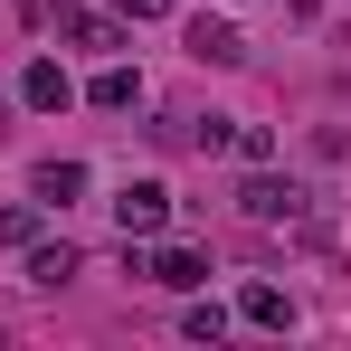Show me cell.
Masks as SVG:
<instances>
[{"mask_svg":"<svg viewBox=\"0 0 351 351\" xmlns=\"http://www.w3.org/2000/svg\"><path fill=\"white\" fill-rule=\"evenodd\" d=\"M190 58H209V66H237V58H247V38H237L228 19H190Z\"/></svg>","mask_w":351,"mask_h":351,"instance_id":"cell-9","label":"cell"},{"mask_svg":"<svg viewBox=\"0 0 351 351\" xmlns=\"http://www.w3.org/2000/svg\"><path fill=\"white\" fill-rule=\"evenodd\" d=\"M237 313H247L256 332H285V323H294V304H285L276 285H247V304H237Z\"/></svg>","mask_w":351,"mask_h":351,"instance_id":"cell-10","label":"cell"},{"mask_svg":"<svg viewBox=\"0 0 351 351\" xmlns=\"http://www.w3.org/2000/svg\"><path fill=\"white\" fill-rule=\"evenodd\" d=\"M237 209H247L256 228H313V199H304V180H276L266 162H247V180H237Z\"/></svg>","mask_w":351,"mask_h":351,"instance_id":"cell-1","label":"cell"},{"mask_svg":"<svg viewBox=\"0 0 351 351\" xmlns=\"http://www.w3.org/2000/svg\"><path fill=\"white\" fill-rule=\"evenodd\" d=\"M180 332H190V342H219V332H228V313H219V304H190V313H180Z\"/></svg>","mask_w":351,"mask_h":351,"instance_id":"cell-13","label":"cell"},{"mask_svg":"<svg viewBox=\"0 0 351 351\" xmlns=\"http://www.w3.org/2000/svg\"><path fill=\"white\" fill-rule=\"evenodd\" d=\"M228 152H237V162H266L276 133H266V123H228Z\"/></svg>","mask_w":351,"mask_h":351,"instance_id":"cell-12","label":"cell"},{"mask_svg":"<svg viewBox=\"0 0 351 351\" xmlns=\"http://www.w3.org/2000/svg\"><path fill=\"white\" fill-rule=\"evenodd\" d=\"M171 0H114V19H162Z\"/></svg>","mask_w":351,"mask_h":351,"instance_id":"cell-14","label":"cell"},{"mask_svg":"<svg viewBox=\"0 0 351 351\" xmlns=\"http://www.w3.org/2000/svg\"><path fill=\"white\" fill-rule=\"evenodd\" d=\"M29 199H38V209H66V199H86V162H38V171H29Z\"/></svg>","mask_w":351,"mask_h":351,"instance_id":"cell-8","label":"cell"},{"mask_svg":"<svg viewBox=\"0 0 351 351\" xmlns=\"http://www.w3.org/2000/svg\"><path fill=\"white\" fill-rule=\"evenodd\" d=\"M86 105H95V114H123V105H143V76H133L123 58H105V66H95V86H86Z\"/></svg>","mask_w":351,"mask_h":351,"instance_id":"cell-7","label":"cell"},{"mask_svg":"<svg viewBox=\"0 0 351 351\" xmlns=\"http://www.w3.org/2000/svg\"><path fill=\"white\" fill-rule=\"evenodd\" d=\"M0 114H10V105H0Z\"/></svg>","mask_w":351,"mask_h":351,"instance_id":"cell-15","label":"cell"},{"mask_svg":"<svg viewBox=\"0 0 351 351\" xmlns=\"http://www.w3.org/2000/svg\"><path fill=\"white\" fill-rule=\"evenodd\" d=\"M19 256H29V266H19V276H29V285H48V294H58L66 276H76V266H86V256H76V247H66V237H29V247H19Z\"/></svg>","mask_w":351,"mask_h":351,"instance_id":"cell-5","label":"cell"},{"mask_svg":"<svg viewBox=\"0 0 351 351\" xmlns=\"http://www.w3.org/2000/svg\"><path fill=\"white\" fill-rule=\"evenodd\" d=\"M19 105H38V114H66V105H76V76H66L58 58H38L29 76H19Z\"/></svg>","mask_w":351,"mask_h":351,"instance_id":"cell-6","label":"cell"},{"mask_svg":"<svg viewBox=\"0 0 351 351\" xmlns=\"http://www.w3.org/2000/svg\"><path fill=\"white\" fill-rule=\"evenodd\" d=\"M48 29H58L66 48H95V58H123V38H133V19L86 10V0H48Z\"/></svg>","mask_w":351,"mask_h":351,"instance_id":"cell-3","label":"cell"},{"mask_svg":"<svg viewBox=\"0 0 351 351\" xmlns=\"http://www.w3.org/2000/svg\"><path fill=\"white\" fill-rule=\"evenodd\" d=\"M114 228L123 237H162L171 228V190H162V180H123L114 190Z\"/></svg>","mask_w":351,"mask_h":351,"instance_id":"cell-4","label":"cell"},{"mask_svg":"<svg viewBox=\"0 0 351 351\" xmlns=\"http://www.w3.org/2000/svg\"><path fill=\"white\" fill-rule=\"evenodd\" d=\"M38 228H48V209H38V199H10V209H0V247H29Z\"/></svg>","mask_w":351,"mask_h":351,"instance_id":"cell-11","label":"cell"},{"mask_svg":"<svg viewBox=\"0 0 351 351\" xmlns=\"http://www.w3.org/2000/svg\"><path fill=\"white\" fill-rule=\"evenodd\" d=\"M123 266H133L143 285H162V294L209 285V256H199V247H162V237H123Z\"/></svg>","mask_w":351,"mask_h":351,"instance_id":"cell-2","label":"cell"}]
</instances>
